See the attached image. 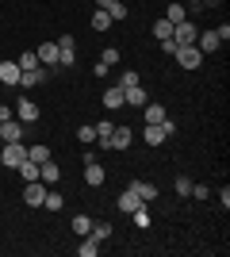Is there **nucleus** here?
<instances>
[{
    "label": "nucleus",
    "instance_id": "obj_1",
    "mask_svg": "<svg viewBox=\"0 0 230 257\" xmlns=\"http://www.w3.org/2000/svg\"><path fill=\"white\" fill-rule=\"evenodd\" d=\"M27 161V146L23 142H0V165L4 169H20Z\"/></svg>",
    "mask_w": 230,
    "mask_h": 257
},
{
    "label": "nucleus",
    "instance_id": "obj_2",
    "mask_svg": "<svg viewBox=\"0 0 230 257\" xmlns=\"http://www.w3.org/2000/svg\"><path fill=\"white\" fill-rule=\"evenodd\" d=\"M12 115L20 119L23 127H31V123H39V104H35L31 96H20V100H16V107H12Z\"/></svg>",
    "mask_w": 230,
    "mask_h": 257
},
{
    "label": "nucleus",
    "instance_id": "obj_3",
    "mask_svg": "<svg viewBox=\"0 0 230 257\" xmlns=\"http://www.w3.org/2000/svg\"><path fill=\"white\" fill-rule=\"evenodd\" d=\"M196 35H199V27L192 23V16L180 20V23H173V43L176 46H196Z\"/></svg>",
    "mask_w": 230,
    "mask_h": 257
},
{
    "label": "nucleus",
    "instance_id": "obj_4",
    "mask_svg": "<svg viewBox=\"0 0 230 257\" xmlns=\"http://www.w3.org/2000/svg\"><path fill=\"white\" fill-rule=\"evenodd\" d=\"M108 142H111V150H115V154H127L134 146V131L127 127V123H115V131H111Z\"/></svg>",
    "mask_w": 230,
    "mask_h": 257
},
{
    "label": "nucleus",
    "instance_id": "obj_5",
    "mask_svg": "<svg viewBox=\"0 0 230 257\" xmlns=\"http://www.w3.org/2000/svg\"><path fill=\"white\" fill-rule=\"evenodd\" d=\"M54 43H58V65L73 69V62H77V43H73V35H62V39H54Z\"/></svg>",
    "mask_w": 230,
    "mask_h": 257
},
{
    "label": "nucleus",
    "instance_id": "obj_6",
    "mask_svg": "<svg viewBox=\"0 0 230 257\" xmlns=\"http://www.w3.org/2000/svg\"><path fill=\"white\" fill-rule=\"evenodd\" d=\"M176 65H180V69H199V65H203V54L196 50V46H176Z\"/></svg>",
    "mask_w": 230,
    "mask_h": 257
},
{
    "label": "nucleus",
    "instance_id": "obj_7",
    "mask_svg": "<svg viewBox=\"0 0 230 257\" xmlns=\"http://www.w3.org/2000/svg\"><path fill=\"white\" fill-rule=\"evenodd\" d=\"M43 200H46V184L43 181H27L23 184V204L27 207H43Z\"/></svg>",
    "mask_w": 230,
    "mask_h": 257
},
{
    "label": "nucleus",
    "instance_id": "obj_8",
    "mask_svg": "<svg viewBox=\"0 0 230 257\" xmlns=\"http://www.w3.org/2000/svg\"><path fill=\"white\" fill-rule=\"evenodd\" d=\"M0 142H23V123L16 115L0 123Z\"/></svg>",
    "mask_w": 230,
    "mask_h": 257
},
{
    "label": "nucleus",
    "instance_id": "obj_9",
    "mask_svg": "<svg viewBox=\"0 0 230 257\" xmlns=\"http://www.w3.org/2000/svg\"><path fill=\"white\" fill-rule=\"evenodd\" d=\"M219 46H222V39H219V31H199V35H196V50H199V54H203V58H207V54H211V50H219Z\"/></svg>",
    "mask_w": 230,
    "mask_h": 257
},
{
    "label": "nucleus",
    "instance_id": "obj_10",
    "mask_svg": "<svg viewBox=\"0 0 230 257\" xmlns=\"http://www.w3.org/2000/svg\"><path fill=\"white\" fill-rule=\"evenodd\" d=\"M43 81H46V69H43V65H39V69H23V73H20V88H23V92L39 88Z\"/></svg>",
    "mask_w": 230,
    "mask_h": 257
},
{
    "label": "nucleus",
    "instance_id": "obj_11",
    "mask_svg": "<svg viewBox=\"0 0 230 257\" xmlns=\"http://www.w3.org/2000/svg\"><path fill=\"white\" fill-rule=\"evenodd\" d=\"M104 181H108V173H104V165H96V161H88V165H85V184H88V188H104Z\"/></svg>",
    "mask_w": 230,
    "mask_h": 257
},
{
    "label": "nucleus",
    "instance_id": "obj_12",
    "mask_svg": "<svg viewBox=\"0 0 230 257\" xmlns=\"http://www.w3.org/2000/svg\"><path fill=\"white\" fill-rule=\"evenodd\" d=\"M115 204H119L123 215H131V211H138V207H142V196L134 192V188H127V192H119V200H115Z\"/></svg>",
    "mask_w": 230,
    "mask_h": 257
},
{
    "label": "nucleus",
    "instance_id": "obj_13",
    "mask_svg": "<svg viewBox=\"0 0 230 257\" xmlns=\"http://www.w3.org/2000/svg\"><path fill=\"white\" fill-rule=\"evenodd\" d=\"M39 181H43V184H54V181H62V169H58V161H54V158L39 165Z\"/></svg>",
    "mask_w": 230,
    "mask_h": 257
},
{
    "label": "nucleus",
    "instance_id": "obj_14",
    "mask_svg": "<svg viewBox=\"0 0 230 257\" xmlns=\"http://www.w3.org/2000/svg\"><path fill=\"white\" fill-rule=\"evenodd\" d=\"M142 139H146V146H161L169 135L161 131V123H146V127H142Z\"/></svg>",
    "mask_w": 230,
    "mask_h": 257
},
{
    "label": "nucleus",
    "instance_id": "obj_15",
    "mask_svg": "<svg viewBox=\"0 0 230 257\" xmlns=\"http://www.w3.org/2000/svg\"><path fill=\"white\" fill-rule=\"evenodd\" d=\"M100 100H104V107H108V111H119V107H123V88H119V85L104 88V96H100Z\"/></svg>",
    "mask_w": 230,
    "mask_h": 257
},
{
    "label": "nucleus",
    "instance_id": "obj_16",
    "mask_svg": "<svg viewBox=\"0 0 230 257\" xmlns=\"http://www.w3.org/2000/svg\"><path fill=\"white\" fill-rule=\"evenodd\" d=\"M146 100H150V96H146V88H142V85H134V88H123V104H131V107H142Z\"/></svg>",
    "mask_w": 230,
    "mask_h": 257
},
{
    "label": "nucleus",
    "instance_id": "obj_17",
    "mask_svg": "<svg viewBox=\"0 0 230 257\" xmlns=\"http://www.w3.org/2000/svg\"><path fill=\"white\" fill-rule=\"evenodd\" d=\"M165 115H169V111H165L161 104H150V100L142 104V123H161Z\"/></svg>",
    "mask_w": 230,
    "mask_h": 257
},
{
    "label": "nucleus",
    "instance_id": "obj_18",
    "mask_svg": "<svg viewBox=\"0 0 230 257\" xmlns=\"http://www.w3.org/2000/svg\"><path fill=\"white\" fill-rule=\"evenodd\" d=\"M20 65L16 62H0V81H4V85H20Z\"/></svg>",
    "mask_w": 230,
    "mask_h": 257
},
{
    "label": "nucleus",
    "instance_id": "obj_19",
    "mask_svg": "<svg viewBox=\"0 0 230 257\" xmlns=\"http://www.w3.org/2000/svg\"><path fill=\"white\" fill-rule=\"evenodd\" d=\"M39 65H50V69L58 65V43H43L39 46Z\"/></svg>",
    "mask_w": 230,
    "mask_h": 257
},
{
    "label": "nucleus",
    "instance_id": "obj_20",
    "mask_svg": "<svg viewBox=\"0 0 230 257\" xmlns=\"http://www.w3.org/2000/svg\"><path fill=\"white\" fill-rule=\"evenodd\" d=\"M27 158H31L35 165H43V161H50V158H54V150H50L46 142H39V146H27Z\"/></svg>",
    "mask_w": 230,
    "mask_h": 257
},
{
    "label": "nucleus",
    "instance_id": "obj_21",
    "mask_svg": "<svg viewBox=\"0 0 230 257\" xmlns=\"http://www.w3.org/2000/svg\"><path fill=\"white\" fill-rule=\"evenodd\" d=\"M131 188L142 196V204H153V200H157V184H150V181H134Z\"/></svg>",
    "mask_w": 230,
    "mask_h": 257
},
{
    "label": "nucleus",
    "instance_id": "obj_22",
    "mask_svg": "<svg viewBox=\"0 0 230 257\" xmlns=\"http://www.w3.org/2000/svg\"><path fill=\"white\" fill-rule=\"evenodd\" d=\"M77 253H81V257H96L100 253V242L92 234H85V238H81V246H77Z\"/></svg>",
    "mask_w": 230,
    "mask_h": 257
},
{
    "label": "nucleus",
    "instance_id": "obj_23",
    "mask_svg": "<svg viewBox=\"0 0 230 257\" xmlns=\"http://www.w3.org/2000/svg\"><path fill=\"white\" fill-rule=\"evenodd\" d=\"M150 31H153V39L161 43V39H173V23H169V20H153Z\"/></svg>",
    "mask_w": 230,
    "mask_h": 257
},
{
    "label": "nucleus",
    "instance_id": "obj_24",
    "mask_svg": "<svg viewBox=\"0 0 230 257\" xmlns=\"http://www.w3.org/2000/svg\"><path fill=\"white\" fill-rule=\"evenodd\" d=\"M165 20H169V23H180V20H188V12H184V4H180V0H173V4H169V8H165Z\"/></svg>",
    "mask_w": 230,
    "mask_h": 257
},
{
    "label": "nucleus",
    "instance_id": "obj_25",
    "mask_svg": "<svg viewBox=\"0 0 230 257\" xmlns=\"http://www.w3.org/2000/svg\"><path fill=\"white\" fill-rule=\"evenodd\" d=\"M108 27H111V16L104 8H96L92 12V31H108Z\"/></svg>",
    "mask_w": 230,
    "mask_h": 257
},
{
    "label": "nucleus",
    "instance_id": "obj_26",
    "mask_svg": "<svg viewBox=\"0 0 230 257\" xmlns=\"http://www.w3.org/2000/svg\"><path fill=\"white\" fill-rule=\"evenodd\" d=\"M77 142H96V123H81V127H77Z\"/></svg>",
    "mask_w": 230,
    "mask_h": 257
},
{
    "label": "nucleus",
    "instance_id": "obj_27",
    "mask_svg": "<svg viewBox=\"0 0 230 257\" xmlns=\"http://www.w3.org/2000/svg\"><path fill=\"white\" fill-rule=\"evenodd\" d=\"M43 207H46V211H62V207H66L62 192H50V188H46V200H43Z\"/></svg>",
    "mask_w": 230,
    "mask_h": 257
},
{
    "label": "nucleus",
    "instance_id": "obj_28",
    "mask_svg": "<svg viewBox=\"0 0 230 257\" xmlns=\"http://www.w3.org/2000/svg\"><path fill=\"white\" fill-rule=\"evenodd\" d=\"M69 226H73V234L85 238L88 230H92V219H88V215H73V223H69Z\"/></svg>",
    "mask_w": 230,
    "mask_h": 257
},
{
    "label": "nucleus",
    "instance_id": "obj_29",
    "mask_svg": "<svg viewBox=\"0 0 230 257\" xmlns=\"http://www.w3.org/2000/svg\"><path fill=\"white\" fill-rule=\"evenodd\" d=\"M16 65H20V69H39V54H35V50H23L20 58H16Z\"/></svg>",
    "mask_w": 230,
    "mask_h": 257
},
{
    "label": "nucleus",
    "instance_id": "obj_30",
    "mask_svg": "<svg viewBox=\"0 0 230 257\" xmlns=\"http://www.w3.org/2000/svg\"><path fill=\"white\" fill-rule=\"evenodd\" d=\"M20 177H23V184H27V181H39V165H35V161L27 158V161L20 165Z\"/></svg>",
    "mask_w": 230,
    "mask_h": 257
},
{
    "label": "nucleus",
    "instance_id": "obj_31",
    "mask_svg": "<svg viewBox=\"0 0 230 257\" xmlns=\"http://www.w3.org/2000/svg\"><path fill=\"white\" fill-rule=\"evenodd\" d=\"M88 234L96 238V242H104V238H111V223H92V230Z\"/></svg>",
    "mask_w": 230,
    "mask_h": 257
},
{
    "label": "nucleus",
    "instance_id": "obj_32",
    "mask_svg": "<svg viewBox=\"0 0 230 257\" xmlns=\"http://www.w3.org/2000/svg\"><path fill=\"white\" fill-rule=\"evenodd\" d=\"M134 85H142V77L134 73V69H127V73L119 77V88H134Z\"/></svg>",
    "mask_w": 230,
    "mask_h": 257
},
{
    "label": "nucleus",
    "instance_id": "obj_33",
    "mask_svg": "<svg viewBox=\"0 0 230 257\" xmlns=\"http://www.w3.org/2000/svg\"><path fill=\"white\" fill-rule=\"evenodd\" d=\"M173 188H176V196H192V177H176Z\"/></svg>",
    "mask_w": 230,
    "mask_h": 257
},
{
    "label": "nucleus",
    "instance_id": "obj_34",
    "mask_svg": "<svg viewBox=\"0 0 230 257\" xmlns=\"http://www.w3.org/2000/svg\"><path fill=\"white\" fill-rule=\"evenodd\" d=\"M131 215H134V226H142V230L150 226V211H146V204L138 207V211H131Z\"/></svg>",
    "mask_w": 230,
    "mask_h": 257
},
{
    "label": "nucleus",
    "instance_id": "obj_35",
    "mask_svg": "<svg viewBox=\"0 0 230 257\" xmlns=\"http://www.w3.org/2000/svg\"><path fill=\"white\" fill-rule=\"evenodd\" d=\"M100 62H104V65H108V69H111V65L119 62V50H115V46H108V50L100 54Z\"/></svg>",
    "mask_w": 230,
    "mask_h": 257
},
{
    "label": "nucleus",
    "instance_id": "obj_36",
    "mask_svg": "<svg viewBox=\"0 0 230 257\" xmlns=\"http://www.w3.org/2000/svg\"><path fill=\"white\" fill-rule=\"evenodd\" d=\"M108 16H111V23H119V20H127V4H115V8H111Z\"/></svg>",
    "mask_w": 230,
    "mask_h": 257
},
{
    "label": "nucleus",
    "instance_id": "obj_37",
    "mask_svg": "<svg viewBox=\"0 0 230 257\" xmlns=\"http://www.w3.org/2000/svg\"><path fill=\"white\" fill-rule=\"evenodd\" d=\"M192 196H196V200H207L211 188H207V184H192Z\"/></svg>",
    "mask_w": 230,
    "mask_h": 257
},
{
    "label": "nucleus",
    "instance_id": "obj_38",
    "mask_svg": "<svg viewBox=\"0 0 230 257\" xmlns=\"http://www.w3.org/2000/svg\"><path fill=\"white\" fill-rule=\"evenodd\" d=\"M219 204H222V211H226V207H230V188H226V184H222V188H219Z\"/></svg>",
    "mask_w": 230,
    "mask_h": 257
},
{
    "label": "nucleus",
    "instance_id": "obj_39",
    "mask_svg": "<svg viewBox=\"0 0 230 257\" xmlns=\"http://www.w3.org/2000/svg\"><path fill=\"white\" fill-rule=\"evenodd\" d=\"M161 50L169 54V58H173V54H176V43H173V39H161Z\"/></svg>",
    "mask_w": 230,
    "mask_h": 257
},
{
    "label": "nucleus",
    "instance_id": "obj_40",
    "mask_svg": "<svg viewBox=\"0 0 230 257\" xmlns=\"http://www.w3.org/2000/svg\"><path fill=\"white\" fill-rule=\"evenodd\" d=\"M115 4H123V0H96V8H104V12H111Z\"/></svg>",
    "mask_w": 230,
    "mask_h": 257
},
{
    "label": "nucleus",
    "instance_id": "obj_41",
    "mask_svg": "<svg viewBox=\"0 0 230 257\" xmlns=\"http://www.w3.org/2000/svg\"><path fill=\"white\" fill-rule=\"evenodd\" d=\"M4 119H12V107L8 104H0V123H4Z\"/></svg>",
    "mask_w": 230,
    "mask_h": 257
},
{
    "label": "nucleus",
    "instance_id": "obj_42",
    "mask_svg": "<svg viewBox=\"0 0 230 257\" xmlns=\"http://www.w3.org/2000/svg\"><path fill=\"white\" fill-rule=\"evenodd\" d=\"M199 4H203V8H219L222 0H199Z\"/></svg>",
    "mask_w": 230,
    "mask_h": 257
}]
</instances>
